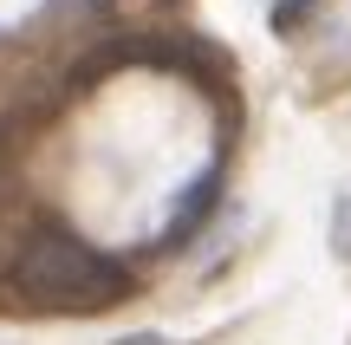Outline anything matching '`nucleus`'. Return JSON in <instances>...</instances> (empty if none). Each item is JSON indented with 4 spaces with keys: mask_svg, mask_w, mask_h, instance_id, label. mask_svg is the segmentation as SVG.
<instances>
[{
    "mask_svg": "<svg viewBox=\"0 0 351 345\" xmlns=\"http://www.w3.org/2000/svg\"><path fill=\"white\" fill-rule=\"evenodd\" d=\"M7 287L33 313L85 320V313H104L130 294V267L98 254L91 241H78L65 228H33L20 241V254H13V267H7Z\"/></svg>",
    "mask_w": 351,
    "mask_h": 345,
    "instance_id": "f257e3e1",
    "label": "nucleus"
},
{
    "mask_svg": "<svg viewBox=\"0 0 351 345\" xmlns=\"http://www.w3.org/2000/svg\"><path fill=\"white\" fill-rule=\"evenodd\" d=\"M313 7H319V0H274V26H280V33H293Z\"/></svg>",
    "mask_w": 351,
    "mask_h": 345,
    "instance_id": "f03ea898",
    "label": "nucleus"
},
{
    "mask_svg": "<svg viewBox=\"0 0 351 345\" xmlns=\"http://www.w3.org/2000/svg\"><path fill=\"white\" fill-rule=\"evenodd\" d=\"M117 345H169V339H156V333H137V339H117Z\"/></svg>",
    "mask_w": 351,
    "mask_h": 345,
    "instance_id": "7ed1b4c3",
    "label": "nucleus"
}]
</instances>
